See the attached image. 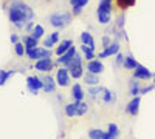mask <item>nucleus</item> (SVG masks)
<instances>
[{
  "label": "nucleus",
  "mask_w": 155,
  "mask_h": 139,
  "mask_svg": "<svg viewBox=\"0 0 155 139\" xmlns=\"http://www.w3.org/2000/svg\"><path fill=\"white\" fill-rule=\"evenodd\" d=\"M138 79H132L130 81V94L134 96V97H137V96H140V91H141V87H140V82H137Z\"/></svg>",
  "instance_id": "nucleus-25"
},
{
  "label": "nucleus",
  "mask_w": 155,
  "mask_h": 139,
  "mask_svg": "<svg viewBox=\"0 0 155 139\" xmlns=\"http://www.w3.org/2000/svg\"><path fill=\"white\" fill-rule=\"evenodd\" d=\"M81 40H82V43L84 45H88L92 49H95V40H93V37H92V34L90 33H82L81 34Z\"/></svg>",
  "instance_id": "nucleus-22"
},
{
  "label": "nucleus",
  "mask_w": 155,
  "mask_h": 139,
  "mask_svg": "<svg viewBox=\"0 0 155 139\" xmlns=\"http://www.w3.org/2000/svg\"><path fill=\"white\" fill-rule=\"evenodd\" d=\"M14 48H16V54H17V56H23V54H25V49H27V48H25V45L20 43V42H17V43L14 45Z\"/></svg>",
  "instance_id": "nucleus-34"
},
{
  "label": "nucleus",
  "mask_w": 155,
  "mask_h": 139,
  "mask_svg": "<svg viewBox=\"0 0 155 139\" xmlns=\"http://www.w3.org/2000/svg\"><path fill=\"white\" fill-rule=\"evenodd\" d=\"M27 87L31 91V94L37 96V93L44 88V81L41 77H37V76H28L27 77Z\"/></svg>",
  "instance_id": "nucleus-5"
},
{
  "label": "nucleus",
  "mask_w": 155,
  "mask_h": 139,
  "mask_svg": "<svg viewBox=\"0 0 155 139\" xmlns=\"http://www.w3.org/2000/svg\"><path fill=\"white\" fill-rule=\"evenodd\" d=\"M140 104H141V96L134 97V99L130 100V102L127 104L126 111H127L130 116H137V115H138V111H140Z\"/></svg>",
  "instance_id": "nucleus-10"
},
{
  "label": "nucleus",
  "mask_w": 155,
  "mask_h": 139,
  "mask_svg": "<svg viewBox=\"0 0 155 139\" xmlns=\"http://www.w3.org/2000/svg\"><path fill=\"white\" fill-rule=\"evenodd\" d=\"M70 71V76L73 79H79V77H82L84 76V70H82V67H76V68H71V70H68Z\"/></svg>",
  "instance_id": "nucleus-31"
},
{
  "label": "nucleus",
  "mask_w": 155,
  "mask_h": 139,
  "mask_svg": "<svg viewBox=\"0 0 155 139\" xmlns=\"http://www.w3.org/2000/svg\"><path fill=\"white\" fill-rule=\"evenodd\" d=\"M11 42L14 43V45L19 42V37H17V34H12V36H11Z\"/></svg>",
  "instance_id": "nucleus-40"
},
{
  "label": "nucleus",
  "mask_w": 155,
  "mask_h": 139,
  "mask_svg": "<svg viewBox=\"0 0 155 139\" xmlns=\"http://www.w3.org/2000/svg\"><path fill=\"white\" fill-rule=\"evenodd\" d=\"M87 2H88V0H70V5L71 6H82L84 8V5H87Z\"/></svg>",
  "instance_id": "nucleus-36"
},
{
  "label": "nucleus",
  "mask_w": 155,
  "mask_h": 139,
  "mask_svg": "<svg viewBox=\"0 0 155 139\" xmlns=\"http://www.w3.org/2000/svg\"><path fill=\"white\" fill-rule=\"evenodd\" d=\"M118 53H120V43H118V42H113V43H110L107 48H104V51L99 53L98 57H99V59H106V57H110V56H113V54H118Z\"/></svg>",
  "instance_id": "nucleus-9"
},
{
  "label": "nucleus",
  "mask_w": 155,
  "mask_h": 139,
  "mask_svg": "<svg viewBox=\"0 0 155 139\" xmlns=\"http://www.w3.org/2000/svg\"><path fill=\"white\" fill-rule=\"evenodd\" d=\"M87 71L93 73V74H101L104 71V65H102V62H99V59L98 60H90L87 64Z\"/></svg>",
  "instance_id": "nucleus-12"
},
{
  "label": "nucleus",
  "mask_w": 155,
  "mask_h": 139,
  "mask_svg": "<svg viewBox=\"0 0 155 139\" xmlns=\"http://www.w3.org/2000/svg\"><path fill=\"white\" fill-rule=\"evenodd\" d=\"M82 53H84V57L87 59V60H93V57H95V54H93V49L90 48L88 45H84L82 43Z\"/></svg>",
  "instance_id": "nucleus-29"
},
{
  "label": "nucleus",
  "mask_w": 155,
  "mask_h": 139,
  "mask_svg": "<svg viewBox=\"0 0 155 139\" xmlns=\"http://www.w3.org/2000/svg\"><path fill=\"white\" fill-rule=\"evenodd\" d=\"M56 84L61 87H68L70 84V71L67 67H61L56 73Z\"/></svg>",
  "instance_id": "nucleus-6"
},
{
  "label": "nucleus",
  "mask_w": 155,
  "mask_h": 139,
  "mask_svg": "<svg viewBox=\"0 0 155 139\" xmlns=\"http://www.w3.org/2000/svg\"><path fill=\"white\" fill-rule=\"evenodd\" d=\"M81 11H82V6H73V14L74 16L81 14Z\"/></svg>",
  "instance_id": "nucleus-38"
},
{
  "label": "nucleus",
  "mask_w": 155,
  "mask_h": 139,
  "mask_svg": "<svg viewBox=\"0 0 155 139\" xmlns=\"http://www.w3.org/2000/svg\"><path fill=\"white\" fill-rule=\"evenodd\" d=\"M84 81H85V84H87V85H90V87L99 85V77H98V74L88 73V71H87V74L84 76Z\"/></svg>",
  "instance_id": "nucleus-17"
},
{
  "label": "nucleus",
  "mask_w": 155,
  "mask_h": 139,
  "mask_svg": "<svg viewBox=\"0 0 155 139\" xmlns=\"http://www.w3.org/2000/svg\"><path fill=\"white\" fill-rule=\"evenodd\" d=\"M116 65L118 67H121V65H124V56L123 54H116Z\"/></svg>",
  "instance_id": "nucleus-37"
},
{
  "label": "nucleus",
  "mask_w": 155,
  "mask_h": 139,
  "mask_svg": "<svg viewBox=\"0 0 155 139\" xmlns=\"http://www.w3.org/2000/svg\"><path fill=\"white\" fill-rule=\"evenodd\" d=\"M71 46H73V42H71L70 39L64 40V42H62V43H61V45L56 48V54H58V56H62L64 53H67V51H68V49H70Z\"/></svg>",
  "instance_id": "nucleus-16"
},
{
  "label": "nucleus",
  "mask_w": 155,
  "mask_h": 139,
  "mask_svg": "<svg viewBox=\"0 0 155 139\" xmlns=\"http://www.w3.org/2000/svg\"><path fill=\"white\" fill-rule=\"evenodd\" d=\"M84 96H85V93L82 90V87L79 84H74L73 88H71V97H73V100H74V102H81V100L84 99Z\"/></svg>",
  "instance_id": "nucleus-13"
},
{
  "label": "nucleus",
  "mask_w": 155,
  "mask_h": 139,
  "mask_svg": "<svg viewBox=\"0 0 155 139\" xmlns=\"http://www.w3.org/2000/svg\"><path fill=\"white\" fill-rule=\"evenodd\" d=\"M101 99H102V102H104V104H110V102H115L116 96H115V93H112L110 90L104 88V90H102V93H101Z\"/></svg>",
  "instance_id": "nucleus-18"
},
{
  "label": "nucleus",
  "mask_w": 155,
  "mask_h": 139,
  "mask_svg": "<svg viewBox=\"0 0 155 139\" xmlns=\"http://www.w3.org/2000/svg\"><path fill=\"white\" fill-rule=\"evenodd\" d=\"M74 56H76V48H74V46H71L67 53H64L62 56H59V57H58V64L65 67V65L68 64V62H70Z\"/></svg>",
  "instance_id": "nucleus-11"
},
{
  "label": "nucleus",
  "mask_w": 155,
  "mask_h": 139,
  "mask_svg": "<svg viewBox=\"0 0 155 139\" xmlns=\"http://www.w3.org/2000/svg\"><path fill=\"white\" fill-rule=\"evenodd\" d=\"M96 16H98V22L106 25L110 22L112 17V0H101L99 5H98V11H96Z\"/></svg>",
  "instance_id": "nucleus-2"
},
{
  "label": "nucleus",
  "mask_w": 155,
  "mask_h": 139,
  "mask_svg": "<svg viewBox=\"0 0 155 139\" xmlns=\"http://www.w3.org/2000/svg\"><path fill=\"white\" fill-rule=\"evenodd\" d=\"M134 77L138 79V81H149L150 77H153V74L150 73L149 68L143 67V65H137V68L134 70Z\"/></svg>",
  "instance_id": "nucleus-7"
},
{
  "label": "nucleus",
  "mask_w": 155,
  "mask_h": 139,
  "mask_svg": "<svg viewBox=\"0 0 155 139\" xmlns=\"http://www.w3.org/2000/svg\"><path fill=\"white\" fill-rule=\"evenodd\" d=\"M102 90H104L102 87L95 85V87H90V88H88V90H87V94H90L92 97H96L98 94H101V93H102Z\"/></svg>",
  "instance_id": "nucleus-32"
},
{
  "label": "nucleus",
  "mask_w": 155,
  "mask_h": 139,
  "mask_svg": "<svg viewBox=\"0 0 155 139\" xmlns=\"http://www.w3.org/2000/svg\"><path fill=\"white\" fill-rule=\"evenodd\" d=\"M65 115H67L68 118H74V116H78L76 102H73V104H67V105H65Z\"/></svg>",
  "instance_id": "nucleus-26"
},
{
  "label": "nucleus",
  "mask_w": 155,
  "mask_h": 139,
  "mask_svg": "<svg viewBox=\"0 0 155 139\" xmlns=\"http://www.w3.org/2000/svg\"><path fill=\"white\" fill-rule=\"evenodd\" d=\"M14 74H16V70H9V71L0 70V87L5 85V84L8 82V79L11 77V76H14Z\"/></svg>",
  "instance_id": "nucleus-20"
},
{
  "label": "nucleus",
  "mask_w": 155,
  "mask_h": 139,
  "mask_svg": "<svg viewBox=\"0 0 155 139\" xmlns=\"http://www.w3.org/2000/svg\"><path fill=\"white\" fill-rule=\"evenodd\" d=\"M155 88V84H152V85H146V87H141V91H140V96L141 94H147V93H150L152 90Z\"/></svg>",
  "instance_id": "nucleus-35"
},
{
  "label": "nucleus",
  "mask_w": 155,
  "mask_h": 139,
  "mask_svg": "<svg viewBox=\"0 0 155 139\" xmlns=\"http://www.w3.org/2000/svg\"><path fill=\"white\" fill-rule=\"evenodd\" d=\"M58 40H59V33H51V34L47 37V39H45L44 46H45V48H48V49H51V46H53Z\"/></svg>",
  "instance_id": "nucleus-19"
},
{
  "label": "nucleus",
  "mask_w": 155,
  "mask_h": 139,
  "mask_svg": "<svg viewBox=\"0 0 155 139\" xmlns=\"http://www.w3.org/2000/svg\"><path fill=\"white\" fill-rule=\"evenodd\" d=\"M42 81H44V88H42V90H44L45 93H53L54 88H56L54 79L51 77V76H47V77H44Z\"/></svg>",
  "instance_id": "nucleus-14"
},
{
  "label": "nucleus",
  "mask_w": 155,
  "mask_h": 139,
  "mask_svg": "<svg viewBox=\"0 0 155 139\" xmlns=\"http://www.w3.org/2000/svg\"><path fill=\"white\" fill-rule=\"evenodd\" d=\"M27 56L28 59H34V60H39V59H47V57H51V49L48 48H31V49H27Z\"/></svg>",
  "instance_id": "nucleus-4"
},
{
  "label": "nucleus",
  "mask_w": 155,
  "mask_h": 139,
  "mask_svg": "<svg viewBox=\"0 0 155 139\" xmlns=\"http://www.w3.org/2000/svg\"><path fill=\"white\" fill-rule=\"evenodd\" d=\"M76 111H78V116H82L88 111V105L85 102H82V100L81 102H76Z\"/></svg>",
  "instance_id": "nucleus-30"
},
{
  "label": "nucleus",
  "mask_w": 155,
  "mask_h": 139,
  "mask_svg": "<svg viewBox=\"0 0 155 139\" xmlns=\"http://www.w3.org/2000/svg\"><path fill=\"white\" fill-rule=\"evenodd\" d=\"M137 0H116V5H118L120 9H127V8H130L135 5Z\"/></svg>",
  "instance_id": "nucleus-27"
},
{
  "label": "nucleus",
  "mask_w": 155,
  "mask_h": 139,
  "mask_svg": "<svg viewBox=\"0 0 155 139\" xmlns=\"http://www.w3.org/2000/svg\"><path fill=\"white\" fill-rule=\"evenodd\" d=\"M23 43H25V48L27 49H31V48H36L37 46V39L30 34V36H23Z\"/></svg>",
  "instance_id": "nucleus-23"
},
{
  "label": "nucleus",
  "mask_w": 155,
  "mask_h": 139,
  "mask_svg": "<svg viewBox=\"0 0 155 139\" xmlns=\"http://www.w3.org/2000/svg\"><path fill=\"white\" fill-rule=\"evenodd\" d=\"M33 19H34V12L28 5L16 2L9 8V20H11V23H14L17 28H22L25 23H31Z\"/></svg>",
  "instance_id": "nucleus-1"
},
{
  "label": "nucleus",
  "mask_w": 155,
  "mask_h": 139,
  "mask_svg": "<svg viewBox=\"0 0 155 139\" xmlns=\"http://www.w3.org/2000/svg\"><path fill=\"white\" fill-rule=\"evenodd\" d=\"M11 2H19V0H11Z\"/></svg>",
  "instance_id": "nucleus-43"
},
{
  "label": "nucleus",
  "mask_w": 155,
  "mask_h": 139,
  "mask_svg": "<svg viewBox=\"0 0 155 139\" xmlns=\"http://www.w3.org/2000/svg\"><path fill=\"white\" fill-rule=\"evenodd\" d=\"M123 23H124V17L121 16V17L118 19V28H123Z\"/></svg>",
  "instance_id": "nucleus-41"
},
{
  "label": "nucleus",
  "mask_w": 155,
  "mask_h": 139,
  "mask_svg": "<svg viewBox=\"0 0 155 139\" xmlns=\"http://www.w3.org/2000/svg\"><path fill=\"white\" fill-rule=\"evenodd\" d=\"M31 36L34 37V39L39 40V37L44 36V28L41 27V25H34V28L31 30Z\"/></svg>",
  "instance_id": "nucleus-33"
},
{
  "label": "nucleus",
  "mask_w": 155,
  "mask_h": 139,
  "mask_svg": "<svg viewBox=\"0 0 155 139\" xmlns=\"http://www.w3.org/2000/svg\"><path fill=\"white\" fill-rule=\"evenodd\" d=\"M34 68H36L37 71H41V73L51 71V70H53V60H51V57H47V59H39V60H36Z\"/></svg>",
  "instance_id": "nucleus-8"
},
{
  "label": "nucleus",
  "mask_w": 155,
  "mask_h": 139,
  "mask_svg": "<svg viewBox=\"0 0 155 139\" xmlns=\"http://www.w3.org/2000/svg\"><path fill=\"white\" fill-rule=\"evenodd\" d=\"M65 67H67L68 70H71V68H76V67H82V65H81V56L76 53V56H74V57H73V59L68 62V64H67Z\"/></svg>",
  "instance_id": "nucleus-28"
},
{
  "label": "nucleus",
  "mask_w": 155,
  "mask_h": 139,
  "mask_svg": "<svg viewBox=\"0 0 155 139\" xmlns=\"http://www.w3.org/2000/svg\"><path fill=\"white\" fill-rule=\"evenodd\" d=\"M152 79H153V84H155V74H153V77H152Z\"/></svg>",
  "instance_id": "nucleus-42"
},
{
  "label": "nucleus",
  "mask_w": 155,
  "mask_h": 139,
  "mask_svg": "<svg viewBox=\"0 0 155 139\" xmlns=\"http://www.w3.org/2000/svg\"><path fill=\"white\" fill-rule=\"evenodd\" d=\"M102 43H104V45H102L104 48H107V46L110 45V40H109V37H107V36H106V37H102Z\"/></svg>",
  "instance_id": "nucleus-39"
},
{
  "label": "nucleus",
  "mask_w": 155,
  "mask_h": 139,
  "mask_svg": "<svg viewBox=\"0 0 155 139\" xmlns=\"http://www.w3.org/2000/svg\"><path fill=\"white\" fill-rule=\"evenodd\" d=\"M137 65H138V62H137L130 54L124 56V68H126V70H135Z\"/></svg>",
  "instance_id": "nucleus-21"
},
{
  "label": "nucleus",
  "mask_w": 155,
  "mask_h": 139,
  "mask_svg": "<svg viewBox=\"0 0 155 139\" xmlns=\"http://www.w3.org/2000/svg\"><path fill=\"white\" fill-rule=\"evenodd\" d=\"M48 22L53 25L54 28H65L67 25L71 22V14H70V12H65V11L56 12V14L50 16V20Z\"/></svg>",
  "instance_id": "nucleus-3"
},
{
  "label": "nucleus",
  "mask_w": 155,
  "mask_h": 139,
  "mask_svg": "<svg viewBox=\"0 0 155 139\" xmlns=\"http://www.w3.org/2000/svg\"><path fill=\"white\" fill-rule=\"evenodd\" d=\"M118 134H120V130H118V127H116V124H109V128L106 131L104 139H116Z\"/></svg>",
  "instance_id": "nucleus-15"
},
{
  "label": "nucleus",
  "mask_w": 155,
  "mask_h": 139,
  "mask_svg": "<svg viewBox=\"0 0 155 139\" xmlns=\"http://www.w3.org/2000/svg\"><path fill=\"white\" fill-rule=\"evenodd\" d=\"M106 131H102L99 128H90L88 130V137L90 139H104Z\"/></svg>",
  "instance_id": "nucleus-24"
}]
</instances>
